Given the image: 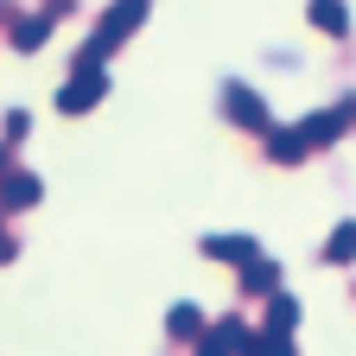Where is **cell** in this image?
I'll return each instance as SVG.
<instances>
[{
	"label": "cell",
	"mask_w": 356,
	"mask_h": 356,
	"mask_svg": "<svg viewBox=\"0 0 356 356\" xmlns=\"http://www.w3.org/2000/svg\"><path fill=\"white\" fill-rule=\"evenodd\" d=\"M140 19H147V0H115V7L96 19V32H89V44L76 51V64H108L121 44L140 32Z\"/></svg>",
	"instance_id": "obj_1"
},
{
	"label": "cell",
	"mask_w": 356,
	"mask_h": 356,
	"mask_svg": "<svg viewBox=\"0 0 356 356\" xmlns=\"http://www.w3.org/2000/svg\"><path fill=\"white\" fill-rule=\"evenodd\" d=\"M356 127V96H343V102H331L325 115H305V121H293V140L312 153V147H331V140H343V134Z\"/></svg>",
	"instance_id": "obj_2"
},
{
	"label": "cell",
	"mask_w": 356,
	"mask_h": 356,
	"mask_svg": "<svg viewBox=\"0 0 356 356\" xmlns=\"http://www.w3.org/2000/svg\"><path fill=\"white\" fill-rule=\"evenodd\" d=\"M102 96H108V64H70V83L58 89V108L89 115V108H102Z\"/></svg>",
	"instance_id": "obj_3"
},
{
	"label": "cell",
	"mask_w": 356,
	"mask_h": 356,
	"mask_svg": "<svg viewBox=\"0 0 356 356\" xmlns=\"http://www.w3.org/2000/svg\"><path fill=\"white\" fill-rule=\"evenodd\" d=\"M222 108H229L236 127H254V134L274 127V115H267V102H261V89H248V83H222Z\"/></svg>",
	"instance_id": "obj_4"
},
{
	"label": "cell",
	"mask_w": 356,
	"mask_h": 356,
	"mask_svg": "<svg viewBox=\"0 0 356 356\" xmlns=\"http://www.w3.org/2000/svg\"><path fill=\"white\" fill-rule=\"evenodd\" d=\"M32 204H38V178L7 165L0 172V210H32Z\"/></svg>",
	"instance_id": "obj_5"
},
{
	"label": "cell",
	"mask_w": 356,
	"mask_h": 356,
	"mask_svg": "<svg viewBox=\"0 0 356 356\" xmlns=\"http://www.w3.org/2000/svg\"><path fill=\"white\" fill-rule=\"evenodd\" d=\"M204 254L210 261H229V267H248L261 248H254V236H204Z\"/></svg>",
	"instance_id": "obj_6"
},
{
	"label": "cell",
	"mask_w": 356,
	"mask_h": 356,
	"mask_svg": "<svg viewBox=\"0 0 356 356\" xmlns=\"http://www.w3.org/2000/svg\"><path fill=\"white\" fill-rule=\"evenodd\" d=\"M51 26H58V7H44V13L19 19V26H13V51H38V44L51 38Z\"/></svg>",
	"instance_id": "obj_7"
},
{
	"label": "cell",
	"mask_w": 356,
	"mask_h": 356,
	"mask_svg": "<svg viewBox=\"0 0 356 356\" xmlns=\"http://www.w3.org/2000/svg\"><path fill=\"white\" fill-rule=\"evenodd\" d=\"M312 26H318V32H331V38H343L350 32V13H343V0H312Z\"/></svg>",
	"instance_id": "obj_8"
},
{
	"label": "cell",
	"mask_w": 356,
	"mask_h": 356,
	"mask_svg": "<svg viewBox=\"0 0 356 356\" xmlns=\"http://www.w3.org/2000/svg\"><path fill=\"white\" fill-rule=\"evenodd\" d=\"M242 286H248V293H280V267L267 261V254H254V261L242 267Z\"/></svg>",
	"instance_id": "obj_9"
},
{
	"label": "cell",
	"mask_w": 356,
	"mask_h": 356,
	"mask_svg": "<svg viewBox=\"0 0 356 356\" xmlns=\"http://www.w3.org/2000/svg\"><path fill=\"white\" fill-rule=\"evenodd\" d=\"M293 325H299V299H286V293H267V331L293 337Z\"/></svg>",
	"instance_id": "obj_10"
},
{
	"label": "cell",
	"mask_w": 356,
	"mask_h": 356,
	"mask_svg": "<svg viewBox=\"0 0 356 356\" xmlns=\"http://www.w3.org/2000/svg\"><path fill=\"white\" fill-rule=\"evenodd\" d=\"M236 356H293V337H280V331H248V343Z\"/></svg>",
	"instance_id": "obj_11"
},
{
	"label": "cell",
	"mask_w": 356,
	"mask_h": 356,
	"mask_svg": "<svg viewBox=\"0 0 356 356\" xmlns=\"http://www.w3.org/2000/svg\"><path fill=\"white\" fill-rule=\"evenodd\" d=\"M165 325H172L178 343H197V337H204V312H197V305H172V318H165Z\"/></svg>",
	"instance_id": "obj_12"
},
{
	"label": "cell",
	"mask_w": 356,
	"mask_h": 356,
	"mask_svg": "<svg viewBox=\"0 0 356 356\" xmlns=\"http://www.w3.org/2000/svg\"><path fill=\"white\" fill-rule=\"evenodd\" d=\"M325 261H331V267L356 261V222H337V229H331V242H325Z\"/></svg>",
	"instance_id": "obj_13"
},
{
	"label": "cell",
	"mask_w": 356,
	"mask_h": 356,
	"mask_svg": "<svg viewBox=\"0 0 356 356\" xmlns=\"http://www.w3.org/2000/svg\"><path fill=\"white\" fill-rule=\"evenodd\" d=\"M197 356H229V350H222L216 337H197Z\"/></svg>",
	"instance_id": "obj_14"
},
{
	"label": "cell",
	"mask_w": 356,
	"mask_h": 356,
	"mask_svg": "<svg viewBox=\"0 0 356 356\" xmlns=\"http://www.w3.org/2000/svg\"><path fill=\"white\" fill-rule=\"evenodd\" d=\"M0 261H13V236L7 229H0Z\"/></svg>",
	"instance_id": "obj_15"
},
{
	"label": "cell",
	"mask_w": 356,
	"mask_h": 356,
	"mask_svg": "<svg viewBox=\"0 0 356 356\" xmlns=\"http://www.w3.org/2000/svg\"><path fill=\"white\" fill-rule=\"evenodd\" d=\"M7 165H13V153H7V147H0V172H7Z\"/></svg>",
	"instance_id": "obj_16"
}]
</instances>
